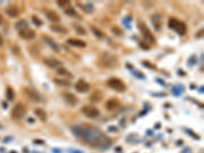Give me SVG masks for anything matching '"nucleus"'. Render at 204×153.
<instances>
[{
    "label": "nucleus",
    "mask_w": 204,
    "mask_h": 153,
    "mask_svg": "<svg viewBox=\"0 0 204 153\" xmlns=\"http://www.w3.org/2000/svg\"><path fill=\"white\" fill-rule=\"evenodd\" d=\"M57 4L59 5L60 7H62L63 10L69 8V7H71V2L69 1H66V0H61V1H57Z\"/></svg>",
    "instance_id": "27"
},
{
    "label": "nucleus",
    "mask_w": 204,
    "mask_h": 153,
    "mask_svg": "<svg viewBox=\"0 0 204 153\" xmlns=\"http://www.w3.org/2000/svg\"><path fill=\"white\" fill-rule=\"evenodd\" d=\"M151 21H152V24H153V26H154L155 30L156 31L161 30L162 20H161V17H160L159 14H153L152 18H151Z\"/></svg>",
    "instance_id": "15"
},
{
    "label": "nucleus",
    "mask_w": 204,
    "mask_h": 153,
    "mask_svg": "<svg viewBox=\"0 0 204 153\" xmlns=\"http://www.w3.org/2000/svg\"><path fill=\"white\" fill-rule=\"evenodd\" d=\"M107 86L113 90H116L119 92H123L126 90V85L120 79L117 78H111L107 81Z\"/></svg>",
    "instance_id": "4"
},
{
    "label": "nucleus",
    "mask_w": 204,
    "mask_h": 153,
    "mask_svg": "<svg viewBox=\"0 0 204 153\" xmlns=\"http://www.w3.org/2000/svg\"><path fill=\"white\" fill-rule=\"evenodd\" d=\"M2 23V17H1V14H0V24Z\"/></svg>",
    "instance_id": "34"
},
{
    "label": "nucleus",
    "mask_w": 204,
    "mask_h": 153,
    "mask_svg": "<svg viewBox=\"0 0 204 153\" xmlns=\"http://www.w3.org/2000/svg\"><path fill=\"white\" fill-rule=\"evenodd\" d=\"M26 112L27 110L25 105L21 103H17L11 110V117L13 120H21L26 115Z\"/></svg>",
    "instance_id": "3"
},
{
    "label": "nucleus",
    "mask_w": 204,
    "mask_h": 153,
    "mask_svg": "<svg viewBox=\"0 0 204 153\" xmlns=\"http://www.w3.org/2000/svg\"><path fill=\"white\" fill-rule=\"evenodd\" d=\"M3 44V40H2V37H1V35H0V46Z\"/></svg>",
    "instance_id": "33"
},
{
    "label": "nucleus",
    "mask_w": 204,
    "mask_h": 153,
    "mask_svg": "<svg viewBox=\"0 0 204 153\" xmlns=\"http://www.w3.org/2000/svg\"><path fill=\"white\" fill-rule=\"evenodd\" d=\"M111 31L113 32V33H114L115 35H117V36H122V35H123L122 29H120L119 27H112Z\"/></svg>",
    "instance_id": "31"
},
{
    "label": "nucleus",
    "mask_w": 204,
    "mask_h": 153,
    "mask_svg": "<svg viewBox=\"0 0 204 153\" xmlns=\"http://www.w3.org/2000/svg\"><path fill=\"white\" fill-rule=\"evenodd\" d=\"M100 61H101V65L106 69L114 68V66L119 63L116 56L113 55L112 53H107V52L104 53V54L101 56Z\"/></svg>",
    "instance_id": "2"
},
{
    "label": "nucleus",
    "mask_w": 204,
    "mask_h": 153,
    "mask_svg": "<svg viewBox=\"0 0 204 153\" xmlns=\"http://www.w3.org/2000/svg\"><path fill=\"white\" fill-rule=\"evenodd\" d=\"M173 30L176 31L179 35L183 36V35L186 34V32H187V26H186V24L183 23V21H177L176 26H174V28L173 29Z\"/></svg>",
    "instance_id": "13"
},
{
    "label": "nucleus",
    "mask_w": 204,
    "mask_h": 153,
    "mask_svg": "<svg viewBox=\"0 0 204 153\" xmlns=\"http://www.w3.org/2000/svg\"><path fill=\"white\" fill-rule=\"evenodd\" d=\"M62 97H63L64 100H65L69 105H72V106H75L78 103V101H79L77 98V96L75 95V94L71 93V92H63Z\"/></svg>",
    "instance_id": "10"
},
{
    "label": "nucleus",
    "mask_w": 204,
    "mask_h": 153,
    "mask_svg": "<svg viewBox=\"0 0 204 153\" xmlns=\"http://www.w3.org/2000/svg\"><path fill=\"white\" fill-rule=\"evenodd\" d=\"M28 21H25V20H21L18 21L17 24H15V28L18 29V31H21V30H25V29H28Z\"/></svg>",
    "instance_id": "21"
},
{
    "label": "nucleus",
    "mask_w": 204,
    "mask_h": 153,
    "mask_svg": "<svg viewBox=\"0 0 204 153\" xmlns=\"http://www.w3.org/2000/svg\"><path fill=\"white\" fill-rule=\"evenodd\" d=\"M140 29H141L142 33H143L144 39L148 43H150V44H155L156 40H155L154 36L152 35V33L150 32L149 29L146 27V25H145V24H140Z\"/></svg>",
    "instance_id": "6"
},
{
    "label": "nucleus",
    "mask_w": 204,
    "mask_h": 153,
    "mask_svg": "<svg viewBox=\"0 0 204 153\" xmlns=\"http://www.w3.org/2000/svg\"><path fill=\"white\" fill-rule=\"evenodd\" d=\"M91 30H92L93 33L95 34V36H96V37H98V38H103V37H104L103 32L100 31V30H99V29H97V28H96V27L91 26Z\"/></svg>",
    "instance_id": "26"
},
{
    "label": "nucleus",
    "mask_w": 204,
    "mask_h": 153,
    "mask_svg": "<svg viewBox=\"0 0 204 153\" xmlns=\"http://www.w3.org/2000/svg\"><path fill=\"white\" fill-rule=\"evenodd\" d=\"M102 98H103V94H102L100 91H95V92L90 96V100L92 102H99Z\"/></svg>",
    "instance_id": "19"
},
{
    "label": "nucleus",
    "mask_w": 204,
    "mask_h": 153,
    "mask_svg": "<svg viewBox=\"0 0 204 153\" xmlns=\"http://www.w3.org/2000/svg\"><path fill=\"white\" fill-rule=\"evenodd\" d=\"M66 42H68V44L72 45V46H75V47H80V48L86 47V42L83 41V40H80V39L69 38V39H68Z\"/></svg>",
    "instance_id": "17"
},
{
    "label": "nucleus",
    "mask_w": 204,
    "mask_h": 153,
    "mask_svg": "<svg viewBox=\"0 0 204 153\" xmlns=\"http://www.w3.org/2000/svg\"><path fill=\"white\" fill-rule=\"evenodd\" d=\"M64 12L66 13L68 15H75V17H77V12H76V10H75L71 6V7H69V8H66V9H64Z\"/></svg>",
    "instance_id": "29"
},
{
    "label": "nucleus",
    "mask_w": 204,
    "mask_h": 153,
    "mask_svg": "<svg viewBox=\"0 0 204 153\" xmlns=\"http://www.w3.org/2000/svg\"><path fill=\"white\" fill-rule=\"evenodd\" d=\"M120 101L117 100V98H111L109 99V100H107V102L105 103V107L107 110H114V109H116L117 107H120Z\"/></svg>",
    "instance_id": "12"
},
{
    "label": "nucleus",
    "mask_w": 204,
    "mask_h": 153,
    "mask_svg": "<svg viewBox=\"0 0 204 153\" xmlns=\"http://www.w3.org/2000/svg\"><path fill=\"white\" fill-rule=\"evenodd\" d=\"M75 88H76V90L78 92L85 93V92H87V91H89L90 85H89V83H87L86 81H84V80H79V81L76 83V85H75Z\"/></svg>",
    "instance_id": "9"
},
{
    "label": "nucleus",
    "mask_w": 204,
    "mask_h": 153,
    "mask_svg": "<svg viewBox=\"0 0 204 153\" xmlns=\"http://www.w3.org/2000/svg\"><path fill=\"white\" fill-rule=\"evenodd\" d=\"M72 130L78 137L82 138L86 143L92 145V146H104V145L108 144L109 142V139L96 128L79 126V127L74 128Z\"/></svg>",
    "instance_id": "1"
},
{
    "label": "nucleus",
    "mask_w": 204,
    "mask_h": 153,
    "mask_svg": "<svg viewBox=\"0 0 204 153\" xmlns=\"http://www.w3.org/2000/svg\"><path fill=\"white\" fill-rule=\"evenodd\" d=\"M43 62H44L48 68L50 69H59L62 66V63H61V61L57 60L56 58H53V57H46L43 59Z\"/></svg>",
    "instance_id": "7"
},
{
    "label": "nucleus",
    "mask_w": 204,
    "mask_h": 153,
    "mask_svg": "<svg viewBox=\"0 0 204 153\" xmlns=\"http://www.w3.org/2000/svg\"><path fill=\"white\" fill-rule=\"evenodd\" d=\"M72 27H74L75 31H76L79 35H81V36H84V35L87 34V31H86V29L83 26L79 25V24H74V25H72Z\"/></svg>",
    "instance_id": "20"
},
{
    "label": "nucleus",
    "mask_w": 204,
    "mask_h": 153,
    "mask_svg": "<svg viewBox=\"0 0 204 153\" xmlns=\"http://www.w3.org/2000/svg\"><path fill=\"white\" fill-rule=\"evenodd\" d=\"M50 29L53 32H56V33H66V29L60 25H52L50 27Z\"/></svg>",
    "instance_id": "22"
},
{
    "label": "nucleus",
    "mask_w": 204,
    "mask_h": 153,
    "mask_svg": "<svg viewBox=\"0 0 204 153\" xmlns=\"http://www.w3.org/2000/svg\"><path fill=\"white\" fill-rule=\"evenodd\" d=\"M43 39H44V41L46 42V44L51 48V49H53L55 52H59V50H60L59 46H58V44L52 38H50V37H48V36H44Z\"/></svg>",
    "instance_id": "14"
},
{
    "label": "nucleus",
    "mask_w": 204,
    "mask_h": 153,
    "mask_svg": "<svg viewBox=\"0 0 204 153\" xmlns=\"http://www.w3.org/2000/svg\"><path fill=\"white\" fill-rule=\"evenodd\" d=\"M14 97H15V94H14V91H13V89L12 88H10V87H7V89H6V98L8 99V100H13L14 99Z\"/></svg>",
    "instance_id": "25"
},
{
    "label": "nucleus",
    "mask_w": 204,
    "mask_h": 153,
    "mask_svg": "<svg viewBox=\"0 0 204 153\" xmlns=\"http://www.w3.org/2000/svg\"><path fill=\"white\" fill-rule=\"evenodd\" d=\"M35 113L38 115V117L40 120H42V122H44V120H46V112H45L43 109L41 108H38V109H35Z\"/></svg>",
    "instance_id": "23"
},
{
    "label": "nucleus",
    "mask_w": 204,
    "mask_h": 153,
    "mask_svg": "<svg viewBox=\"0 0 204 153\" xmlns=\"http://www.w3.org/2000/svg\"><path fill=\"white\" fill-rule=\"evenodd\" d=\"M25 94L31 101H33V102H40L41 101V97H40L39 94L37 93L36 91L30 89V88H25Z\"/></svg>",
    "instance_id": "8"
},
{
    "label": "nucleus",
    "mask_w": 204,
    "mask_h": 153,
    "mask_svg": "<svg viewBox=\"0 0 204 153\" xmlns=\"http://www.w3.org/2000/svg\"><path fill=\"white\" fill-rule=\"evenodd\" d=\"M177 21H178V20H177V18H170V21H168V26H170L171 29H174V26H176Z\"/></svg>",
    "instance_id": "32"
},
{
    "label": "nucleus",
    "mask_w": 204,
    "mask_h": 153,
    "mask_svg": "<svg viewBox=\"0 0 204 153\" xmlns=\"http://www.w3.org/2000/svg\"><path fill=\"white\" fill-rule=\"evenodd\" d=\"M57 72L59 75H62V76H66V77L72 78V75L71 74V72H69L65 69L62 68V66H61V68H59V69H57Z\"/></svg>",
    "instance_id": "28"
},
{
    "label": "nucleus",
    "mask_w": 204,
    "mask_h": 153,
    "mask_svg": "<svg viewBox=\"0 0 204 153\" xmlns=\"http://www.w3.org/2000/svg\"><path fill=\"white\" fill-rule=\"evenodd\" d=\"M54 82L57 84L58 86H63V87H71V83L66 80H62V79H54Z\"/></svg>",
    "instance_id": "24"
},
{
    "label": "nucleus",
    "mask_w": 204,
    "mask_h": 153,
    "mask_svg": "<svg viewBox=\"0 0 204 153\" xmlns=\"http://www.w3.org/2000/svg\"><path fill=\"white\" fill-rule=\"evenodd\" d=\"M32 20H33V23H34L36 26L40 27V26H42V25H43L42 21L40 20V18H39L38 17H36V15H33V17H32Z\"/></svg>",
    "instance_id": "30"
},
{
    "label": "nucleus",
    "mask_w": 204,
    "mask_h": 153,
    "mask_svg": "<svg viewBox=\"0 0 204 153\" xmlns=\"http://www.w3.org/2000/svg\"><path fill=\"white\" fill-rule=\"evenodd\" d=\"M18 35H20V37H21L23 39H26V40H32L33 38H35V36H36L35 31L31 30V29H29V28L25 29V30L18 31Z\"/></svg>",
    "instance_id": "11"
},
{
    "label": "nucleus",
    "mask_w": 204,
    "mask_h": 153,
    "mask_svg": "<svg viewBox=\"0 0 204 153\" xmlns=\"http://www.w3.org/2000/svg\"><path fill=\"white\" fill-rule=\"evenodd\" d=\"M5 12H6L10 18H17L18 15L20 14V9H18V7L15 6V5H9V6L6 7Z\"/></svg>",
    "instance_id": "16"
},
{
    "label": "nucleus",
    "mask_w": 204,
    "mask_h": 153,
    "mask_svg": "<svg viewBox=\"0 0 204 153\" xmlns=\"http://www.w3.org/2000/svg\"><path fill=\"white\" fill-rule=\"evenodd\" d=\"M46 17L48 20L50 21H52V23H58V21H60L59 14H58L56 11H53V10H48L46 12Z\"/></svg>",
    "instance_id": "18"
},
{
    "label": "nucleus",
    "mask_w": 204,
    "mask_h": 153,
    "mask_svg": "<svg viewBox=\"0 0 204 153\" xmlns=\"http://www.w3.org/2000/svg\"><path fill=\"white\" fill-rule=\"evenodd\" d=\"M82 112L84 113V115H86L89 119H96V117L99 116L100 112L95 106L92 105H86L82 107Z\"/></svg>",
    "instance_id": "5"
}]
</instances>
